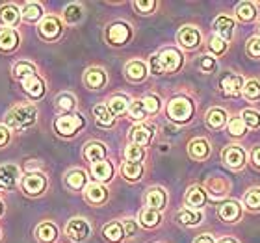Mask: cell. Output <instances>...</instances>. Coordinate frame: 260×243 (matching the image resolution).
Segmentation results:
<instances>
[{
	"label": "cell",
	"mask_w": 260,
	"mask_h": 243,
	"mask_svg": "<svg viewBox=\"0 0 260 243\" xmlns=\"http://www.w3.org/2000/svg\"><path fill=\"white\" fill-rule=\"evenodd\" d=\"M166 200H168V197H166V191L162 188H151L147 191L145 202L152 210H162L166 206Z\"/></svg>",
	"instance_id": "cell-17"
},
{
	"label": "cell",
	"mask_w": 260,
	"mask_h": 243,
	"mask_svg": "<svg viewBox=\"0 0 260 243\" xmlns=\"http://www.w3.org/2000/svg\"><path fill=\"white\" fill-rule=\"evenodd\" d=\"M168 115L171 121L186 123L193 115V102L186 97H177L168 104Z\"/></svg>",
	"instance_id": "cell-2"
},
{
	"label": "cell",
	"mask_w": 260,
	"mask_h": 243,
	"mask_svg": "<svg viewBox=\"0 0 260 243\" xmlns=\"http://www.w3.org/2000/svg\"><path fill=\"white\" fill-rule=\"evenodd\" d=\"M253 162H255L256 167H260V147H256L253 151Z\"/></svg>",
	"instance_id": "cell-56"
},
{
	"label": "cell",
	"mask_w": 260,
	"mask_h": 243,
	"mask_svg": "<svg viewBox=\"0 0 260 243\" xmlns=\"http://www.w3.org/2000/svg\"><path fill=\"white\" fill-rule=\"evenodd\" d=\"M19 177H21V171L17 165H11V163L0 165V189L2 191L13 189L19 182Z\"/></svg>",
	"instance_id": "cell-6"
},
{
	"label": "cell",
	"mask_w": 260,
	"mask_h": 243,
	"mask_svg": "<svg viewBox=\"0 0 260 243\" xmlns=\"http://www.w3.org/2000/svg\"><path fill=\"white\" fill-rule=\"evenodd\" d=\"M121 173H123V177L128 180H138L141 175H143V167H141V163L125 162L123 163V167H121Z\"/></svg>",
	"instance_id": "cell-35"
},
{
	"label": "cell",
	"mask_w": 260,
	"mask_h": 243,
	"mask_svg": "<svg viewBox=\"0 0 260 243\" xmlns=\"http://www.w3.org/2000/svg\"><path fill=\"white\" fill-rule=\"evenodd\" d=\"M39 33H41V38L49 39V41L56 39L61 33L60 21H58L56 17H47V19H45V21L39 24Z\"/></svg>",
	"instance_id": "cell-12"
},
{
	"label": "cell",
	"mask_w": 260,
	"mask_h": 243,
	"mask_svg": "<svg viewBox=\"0 0 260 243\" xmlns=\"http://www.w3.org/2000/svg\"><path fill=\"white\" fill-rule=\"evenodd\" d=\"M158 58L164 73H177L182 67V54L177 49H164Z\"/></svg>",
	"instance_id": "cell-5"
},
{
	"label": "cell",
	"mask_w": 260,
	"mask_h": 243,
	"mask_svg": "<svg viewBox=\"0 0 260 243\" xmlns=\"http://www.w3.org/2000/svg\"><path fill=\"white\" fill-rule=\"evenodd\" d=\"M19 17H21V13H19L15 6L8 4L0 8V22L4 26H15L17 22H19Z\"/></svg>",
	"instance_id": "cell-24"
},
{
	"label": "cell",
	"mask_w": 260,
	"mask_h": 243,
	"mask_svg": "<svg viewBox=\"0 0 260 243\" xmlns=\"http://www.w3.org/2000/svg\"><path fill=\"white\" fill-rule=\"evenodd\" d=\"M188 151H190V156L193 158V160H205V158L210 154V145H208L206 140L197 137V140H193L190 143Z\"/></svg>",
	"instance_id": "cell-21"
},
{
	"label": "cell",
	"mask_w": 260,
	"mask_h": 243,
	"mask_svg": "<svg viewBox=\"0 0 260 243\" xmlns=\"http://www.w3.org/2000/svg\"><path fill=\"white\" fill-rule=\"evenodd\" d=\"M82 126H84V117L80 114H65L58 117L54 123V128L61 135H73Z\"/></svg>",
	"instance_id": "cell-3"
},
{
	"label": "cell",
	"mask_w": 260,
	"mask_h": 243,
	"mask_svg": "<svg viewBox=\"0 0 260 243\" xmlns=\"http://www.w3.org/2000/svg\"><path fill=\"white\" fill-rule=\"evenodd\" d=\"M152 128L151 126H145V124H140V126H134L132 132H130V140L134 141V145L145 147L151 143L152 140Z\"/></svg>",
	"instance_id": "cell-15"
},
{
	"label": "cell",
	"mask_w": 260,
	"mask_h": 243,
	"mask_svg": "<svg viewBox=\"0 0 260 243\" xmlns=\"http://www.w3.org/2000/svg\"><path fill=\"white\" fill-rule=\"evenodd\" d=\"M128 114L134 121H141V119H145L147 110H145V106H143V102H141V100H136V102L130 104Z\"/></svg>",
	"instance_id": "cell-45"
},
{
	"label": "cell",
	"mask_w": 260,
	"mask_h": 243,
	"mask_svg": "<svg viewBox=\"0 0 260 243\" xmlns=\"http://www.w3.org/2000/svg\"><path fill=\"white\" fill-rule=\"evenodd\" d=\"M201 69L205 71V73H212V71L216 69V60L210 58V56H203L201 58Z\"/></svg>",
	"instance_id": "cell-51"
},
{
	"label": "cell",
	"mask_w": 260,
	"mask_h": 243,
	"mask_svg": "<svg viewBox=\"0 0 260 243\" xmlns=\"http://www.w3.org/2000/svg\"><path fill=\"white\" fill-rule=\"evenodd\" d=\"M236 15H238L240 21L251 22L256 17L255 4H253V2H242V4L238 6V10H236Z\"/></svg>",
	"instance_id": "cell-36"
},
{
	"label": "cell",
	"mask_w": 260,
	"mask_h": 243,
	"mask_svg": "<svg viewBox=\"0 0 260 243\" xmlns=\"http://www.w3.org/2000/svg\"><path fill=\"white\" fill-rule=\"evenodd\" d=\"M65 182L71 189H82L86 186V173L84 171H71L65 177Z\"/></svg>",
	"instance_id": "cell-38"
},
{
	"label": "cell",
	"mask_w": 260,
	"mask_h": 243,
	"mask_svg": "<svg viewBox=\"0 0 260 243\" xmlns=\"http://www.w3.org/2000/svg\"><path fill=\"white\" fill-rule=\"evenodd\" d=\"M223 162L231 169H240L245 163V152L242 147L231 145L223 151Z\"/></svg>",
	"instance_id": "cell-8"
},
{
	"label": "cell",
	"mask_w": 260,
	"mask_h": 243,
	"mask_svg": "<svg viewBox=\"0 0 260 243\" xmlns=\"http://www.w3.org/2000/svg\"><path fill=\"white\" fill-rule=\"evenodd\" d=\"M84 156H86V160H89V162H93V163L103 162L104 156H106V147H104L103 143H99V141H91V143L86 145Z\"/></svg>",
	"instance_id": "cell-20"
},
{
	"label": "cell",
	"mask_w": 260,
	"mask_h": 243,
	"mask_svg": "<svg viewBox=\"0 0 260 243\" xmlns=\"http://www.w3.org/2000/svg\"><path fill=\"white\" fill-rule=\"evenodd\" d=\"M22 87H24V91L32 98H41L45 93V84L38 75H34V76H30V78H26V80H22Z\"/></svg>",
	"instance_id": "cell-16"
},
{
	"label": "cell",
	"mask_w": 260,
	"mask_h": 243,
	"mask_svg": "<svg viewBox=\"0 0 260 243\" xmlns=\"http://www.w3.org/2000/svg\"><path fill=\"white\" fill-rule=\"evenodd\" d=\"M106 197H108V191L101 184H89L86 188V199L91 204H103Z\"/></svg>",
	"instance_id": "cell-19"
},
{
	"label": "cell",
	"mask_w": 260,
	"mask_h": 243,
	"mask_svg": "<svg viewBox=\"0 0 260 243\" xmlns=\"http://www.w3.org/2000/svg\"><path fill=\"white\" fill-rule=\"evenodd\" d=\"M19 43V36H17L15 30H2L0 32V50H13Z\"/></svg>",
	"instance_id": "cell-33"
},
{
	"label": "cell",
	"mask_w": 260,
	"mask_h": 243,
	"mask_svg": "<svg viewBox=\"0 0 260 243\" xmlns=\"http://www.w3.org/2000/svg\"><path fill=\"white\" fill-rule=\"evenodd\" d=\"M128 108H130V100H128V97H125V95H117V97H112L108 100V110L114 115L125 114Z\"/></svg>",
	"instance_id": "cell-32"
},
{
	"label": "cell",
	"mask_w": 260,
	"mask_h": 243,
	"mask_svg": "<svg viewBox=\"0 0 260 243\" xmlns=\"http://www.w3.org/2000/svg\"><path fill=\"white\" fill-rule=\"evenodd\" d=\"M229 134L231 135H244L245 134V123L242 117H233L229 121Z\"/></svg>",
	"instance_id": "cell-44"
},
{
	"label": "cell",
	"mask_w": 260,
	"mask_h": 243,
	"mask_svg": "<svg viewBox=\"0 0 260 243\" xmlns=\"http://www.w3.org/2000/svg\"><path fill=\"white\" fill-rule=\"evenodd\" d=\"M210 50L216 56H221V54H225V52H227V43H225L221 38L214 36V38L210 39Z\"/></svg>",
	"instance_id": "cell-47"
},
{
	"label": "cell",
	"mask_w": 260,
	"mask_h": 243,
	"mask_svg": "<svg viewBox=\"0 0 260 243\" xmlns=\"http://www.w3.org/2000/svg\"><path fill=\"white\" fill-rule=\"evenodd\" d=\"M93 114H95V119L101 126H112L115 121L114 114L108 110V106H95L93 108Z\"/></svg>",
	"instance_id": "cell-34"
},
{
	"label": "cell",
	"mask_w": 260,
	"mask_h": 243,
	"mask_svg": "<svg viewBox=\"0 0 260 243\" xmlns=\"http://www.w3.org/2000/svg\"><path fill=\"white\" fill-rule=\"evenodd\" d=\"M45 188H47V179H45L41 173H28L26 177L22 179V189H24L28 195L43 193Z\"/></svg>",
	"instance_id": "cell-7"
},
{
	"label": "cell",
	"mask_w": 260,
	"mask_h": 243,
	"mask_svg": "<svg viewBox=\"0 0 260 243\" xmlns=\"http://www.w3.org/2000/svg\"><path fill=\"white\" fill-rule=\"evenodd\" d=\"M221 89L225 95L229 97H234V95H238L242 89H244V78L238 75H233V73H229L221 78Z\"/></svg>",
	"instance_id": "cell-11"
},
{
	"label": "cell",
	"mask_w": 260,
	"mask_h": 243,
	"mask_svg": "<svg viewBox=\"0 0 260 243\" xmlns=\"http://www.w3.org/2000/svg\"><path fill=\"white\" fill-rule=\"evenodd\" d=\"M8 140H10V132H8V128H6L4 124H0V147L6 145Z\"/></svg>",
	"instance_id": "cell-54"
},
{
	"label": "cell",
	"mask_w": 260,
	"mask_h": 243,
	"mask_svg": "<svg viewBox=\"0 0 260 243\" xmlns=\"http://www.w3.org/2000/svg\"><path fill=\"white\" fill-rule=\"evenodd\" d=\"M125 73L132 82H141L147 76V67L143 61L134 60L125 67Z\"/></svg>",
	"instance_id": "cell-23"
},
{
	"label": "cell",
	"mask_w": 260,
	"mask_h": 243,
	"mask_svg": "<svg viewBox=\"0 0 260 243\" xmlns=\"http://www.w3.org/2000/svg\"><path fill=\"white\" fill-rule=\"evenodd\" d=\"M56 102H58V108H60L61 112H69V110L75 108V97H73V95H69V93H63V95H60Z\"/></svg>",
	"instance_id": "cell-46"
},
{
	"label": "cell",
	"mask_w": 260,
	"mask_h": 243,
	"mask_svg": "<svg viewBox=\"0 0 260 243\" xmlns=\"http://www.w3.org/2000/svg\"><path fill=\"white\" fill-rule=\"evenodd\" d=\"M244 95H245V98H249V100H258L260 98V82H256V80L245 82Z\"/></svg>",
	"instance_id": "cell-41"
},
{
	"label": "cell",
	"mask_w": 260,
	"mask_h": 243,
	"mask_svg": "<svg viewBox=\"0 0 260 243\" xmlns=\"http://www.w3.org/2000/svg\"><path fill=\"white\" fill-rule=\"evenodd\" d=\"M244 204L251 210H258L260 208V189L255 188V189H249L247 195L244 197Z\"/></svg>",
	"instance_id": "cell-42"
},
{
	"label": "cell",
	"mask_w": 260,
	"mask_h": 243,
	"mask_svg": "<svg viewBox=\"0 0 260 243\" xmlns=\"http://www.w3.org/2000/svg\"><path fill=\"white\" fill-rule=\"evenodd\" d=\"M63 19L69 24H76L82 19V8L78 4H69L63 11Z\"/></svg>",
	"instance_id": "cell-39"
},
{
	"label": "cell",
	"mask_w": 260,
	"mask_h": 243,
	"mask_svg": "<svg viewBox=\"0 0 260 243\" xmlns=\"http://www.w3.org/2000/svg\"><path fill=\"white\" fill-rule=\"evenodd\" d=\"M240 117H242L244 123L247 124V126H251V128H258L260 126V114L255 112V110H244Z\"/></svg>",
	"instance_id": "cell-43"
},
{
	"label": "cell",
	"mask_w": 260,
	"mask_h": 243,
	"mask_svg": "<svg viewBox=\"0 0 260 243\" xmlns=\"http://www.w3.org/2000/svg\"><path fill=\"white\" fill-rule=\"evenodd\" d=\"M141 102H143V106H145L147 114H156L158 110H160V98L154 97V95H149V97H145Z\"/></svg>",
	"instance_id": "cell-48"
},
{
	"label": "cell",
	"mask_w": 260,
	"mask_h": 243,
	"mask_svg": "<svg viewBox=\"0 0 260 243\" xmlns=\"http://www.w3.org/2000/svg\"><path fill=\"white\" fill-rule=\"evenodd\" d=\"M193 243H216V241H214V238H212L210 234H203V236H199Z\"/></svg>",
	"instance_id": "cell-55"
},
{
	"label": "cell",
	"mask_w": 260,
	"mask_h": 243,
	"mask_svg": "<svg viewBox=\"0 0 260 243\" xmlns=\"http://www.w3.org/2000/svg\"><path fill=\"white\" fill-rule=\"evenodd\" d=\"M91 232V228H89V223L86 219H80V217H75V219H71L67 223V227H65V234L69 236V239L73 241H84V239L89 236Z\"/></svg>",
	"instance_id": "cell-4"
},
{
	"label": "cell",
	"mask_w": 260,
	"mask_h": 243,
	"mask_svg": "<svg viewBox=\"0 0 260 243\" xmlns=\"http://www.w3.org/2000/svg\"><path fill=\"white\" fill-rule=\"evenodd\" d=\"M219 243H238L236 239H231V238H227V239H221Z\"/></svg>",
	"instance_id": "cell-57"
},
{
	"label": "cell",
	"mask_w": 260,
	"mask_h": 243,
	"mask_svg": "<svg viewBox=\"0 0 260 243\" xmlns=\"http://www.w3.org/2000/svg\"><path fill=\"white\" fill-rule=\"evenodd\" d=\"M36 115H38L36 106H32V104H21V106L13 108L10 114H8L6 124L13 130L28 128V126H32V124L36 123Z\"/></svg>",
	"instance_id": "cell-1"
},
{
	"label": "cell",
	"mask_w": 260,
	"mask_h": 243,
	"mask_svg": "<svg viewBox=\"0 0 260 243\" xmlns=\"http://www.w3.org/2000/svg\"><path fill=\"white\" fill-rule=\"evenodd\" d=\"M214 32L217 33V38H221L223 41L233 38L234 33V21L227 15H219L214 21Z\"/></svg>",
	"instance_id": "cell-13"
},
{
	"label": "cell",
	"mask_w": 260,
	"mask_h": 243,
	"mask_svg": "<svg viewBox=\"0 0 260 243\" xmlns=\"http://www.w3.org/2000/svg\"><path fill=\"white\" fill-rule=\"evenodd\" d=\"M13 75H15V78H19V80L22 82L36 75V67H34L32 63H28V61H19V63L13 67Z\"/></svg>",
	"instance_id": "cell-37"
},
{
	"label": "cell",
	"mask_w": 260,
	"mask_h": 243,
	"mask_svg": "<svg viewBox=\"0 0 260 243\" xmlns=\"http://www.w3.org/2000/svg\"><path fill=\"white\" fill-rule=\"evenodd\" d=\"M123 228H125L126 236H134L136 230H138V227H136V223L132 221V219H126V221L123 223Z\"/></svg>",
	"instance_id": "cell-53"
},
{
	"label": "cell",
	"mask_w": 260,
	"mask_h": 243,
	"mask_svg": "<svg viewBox=\"0 0 260 243\" xmlns=\"http://www.w3.org/2000/svg\"><path fill=\"white\" fill-rule=\"evenodd\" d=\"M106 36H108L110 43L125 45L130 39V28H128V24H125V22H115V24H112V26L108 28Z\"/></svg>",
	"instance_id": "cell-10"
},
{
	"label": "cell",
	"mask_w": 260,
	"mask_h": 243,
	"mask_svg": "<svg viewBox=\"0 0 260 243\" xmlns=\"http://www.w3.org/2000/svg\"><path fill=\"white\" fill-rule=\"evenodd\" d=\"M104 238L108 239V241L112 243H117L121 241V239L125 238V228H123V225L121 223H110V225H106L103 230Z\"/></svg>",
	"instance_id": "cell-29"
},
{
	"label": "cell",
	"mask_w": 260,
	"mask_h": 243,
	"mask_svg": "<svg viewBox=\"0 0 260 243\" xmlns=\"http://www.w3.org/2000/svg\"><path fill=\"white\" fill-rule=\"evenodd\" d=\"M247 54L251 58H260V38H251L247 43Z\"/></svg>",
	"instance_id": "cell-50"
},
{
	"label": "cell",
	"mask_w": 260,
	"mask_h": 243,
	"mask_svg": "<svg viewBox=\"0 0 260 243\" xmlns=\"http://www.w3.org/2000/svg\"><path fill=\"white\" fill-rule=\"evenodd\" d=\"M21 15L24 21L28 22H36L41 19V15H43V10H41V4H38V2H28V4H24V8H22Z\"/></svg>",
	"instance_id": "cell-31"
},
{
	"label": "cell",
	"mask_w": 260,
	"mask_h": 243,
	"mask_svg": "<svg viewBox=\"0 0 260 243\" xmlns=\"http://www.w3.org/2000/svg\"><path fill=\"white\" fill-rule=\"evenodd\" d=\"M162 221V216H160V212L158 210H152V208H145V210L140 212V223L143 227L147 228H152V227H158Z\"/></svg>",
	"instance_id": "cell-28"
},
{
	"label": "cell",
	"mask_w": 260,
	"mask_h": 243,
	"mask_svg": "<svg viewBox=\"0 0 260 243\" xmlns=\"http://www.w3.org/2000/svg\"><path fill=\"white\" fill-rule=\"evenodd\" d=\"M186 202L193 206L195 210H199L201 206L206 202V191L201 186H193V188H190L188 195H186Z\"/></svg>",
	"instance_id": "cell-27"
},
{
	"label": "cell",
	"mask_w": 260,
	"mask_h": 243,
	"mask_svg": "<svg viewBox=\"0 0 260 243\" xmlns=\"http://www.w3.org/2000/svg\"><path fill=\"white\" fill-rule=\"evenodd\" d=\"M0 216H2V204H0Z\"/></svg>",
	"instance_id": "cell-58"
},
{
	"label": "cell",
	"mask_w": 260,
	"mask_h": 243,
	"mask_svg": "<svg viewBox=\"0 0 260 243\" xmlns=\"http://www.w3.org/2000/svg\"><path fill=\"white\" fill-rule=\"evenodd\" d=\"M151 73L152 75H162L164 71H162V65H160V58H158V54L151 56Z\"/></svg>",
	"instance_id": "cell-52"
},
{
	"label": "cell",
	"mask_w": 260,
	"mask_h": 243,
	"mask_svg": "<svg viewBox=\"0 0 260 243\" xmlns=\"http://www.w3.org/2000/svg\"><path fill=\"white\" fill-rule=\"evenodd\" d=\"M134 8L141 13H151L156 8V2L154 0H138V2H134Z\"/></svg>",
	"instance_id": "cell-49"
},
{
	"label": "cell",
	"mask_w": 260,
	"mask_h": 243,
	"mask_svg": "<svg viewBox=\"0 0 260 243\" xmlns=\"http://www.w3.org/2000/svg\"><path fill=\"white\" fill-rule=\"evenodd\" d=\"M177 39L184 49H195L201 41V33L195 26H182L177 33Z\"/></svg>",
	"instance_id": "cell-9"
},
{
	"label": "cell",
	"mask_w": 260,
	"mask_h": 243,
	"mask_svg": "<svg viewBox=\"0 0 260 243\" xmlns=\"http://www.w3.org/2000/svg\"><path fill=\"white\" fill-rule=\"evenodd\" d=\"M177 221L180 223V225H186V227H195V225H199L201 221H203V214L197 210H186V208H182V210L177 214Z\"/></svg>",
	"instance_id": "cell-25"
},
{
	"label": "cell",
	"mask_w": 260,
	"mask_h": 243,
	"mask_svg": "<svg viewBox=\"0 0 260 243\" xmlns=\"http://www.w3.org/2000/svg\"><path fill=\"white\" fill-rule=\"evenodd\" d=\"M242 216V206L236 200H227L225 204H221L219 208V217L227 223H236Z\"/></svg>",
	"instance_id": "cell-14"
},
{
	"label": "cell",
	"mask_w": 260,
	"mask_h": 243,
	"mask_svg": "<svg viewBox=\"0 0 260 243\" xmlns=\"http://www.w3.org/2000/svg\"><path fill=\"white\" fill-rule=\"evenodd\" d=\"M143 156H145V151H143V147L140 145H128L125 149V158H126V162H136V163H140L141 160H143Z\"/></svg>",
	"instance_id": "cell-40"
},
{
	"label": "cell",
	"mask_w": 260,
	"mask_h": 243,
	"mask_svg": "<svg viewBox=\"0 0 260 243\" xmlns=\"http://www.w3.org/2000/svg\"><path fill=\"white\" fill-rule=\"evenodd\" d=\"M91 173H93V179L99 180V182H108L112 177H114V167H112V163L110 162H97L91 165Z\"/></svg>",
	"instance_id": "cell-18"
},
{
	"label": "cell",
	"mask_w": 260,
	"mask_h": 243,
	"mask_svg": "<svg viewBox=\"0 0 260 243\" xmlns=\"http://www.w3.org/2000/svg\"><path fill=\"white\" fill-rule=\"evenodd\" d=\"M206 123L212 130H219L223 124L227 123V114L221 108H212L206 115Z\"/></svg>",
	"instance_id": "cell-30"
},
{
	"label": "cell",
	"mask_w": 260,
	"mask_h": 243,
	"mask_svg": "<svg viewBox=\"0 0 260 243\" xmlns=\"http://www.w3.org/2000/svg\"><path fill=\"white\" fill-rule=\"evenodd\" d=\"M86 84L87 87H91V89H101V87L106 84V73L103 69H89L86 73Z\"/></svg>",
	"instance_id": "cell-26"
},
{
	"label": "cell",
	"mask_w": 260,
	"mask_h": 243,
	"mask_svg": "<svg viewBox=\"0 0 260 243\" xmlns=\"http://www.w3.org/2000/svg\"><path fill=\"white\" fill-rule=\"evenodd\" d=\"M36 236L41 243H52L58 238V228L52 223H41L36 230Z\"/></svg>",
	"instance_id": "cell-22"
}]
</instances>
